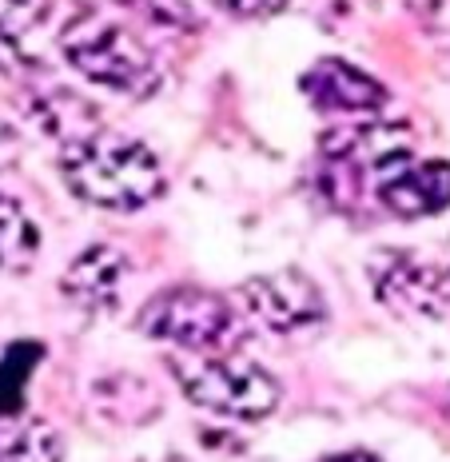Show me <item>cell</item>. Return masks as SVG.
Listing matches in <instances>:
<instances>
[{
  "instance_id": "obj_9",
  "label": "cell",
  "mask_w": 450,
  "mask_h": 462,
  "mask_svg": "<svg viewBox=\"0 0 450 462\" xmlns=\"http://www.w3.org/2000/svg\"><path fill=\"white\" fill-rule=\"evenodd\" d=\"M303 96L315 104L319 112H343V116H367L379 112L390 100L387 84L375 80L371 72H363L359 64L327 56V60L311 64L299 80Z\"/></svg>"
},
{
  "instance_id": "obj_15",
  "label": "cell",
  "mask_w": 450,
  "mask_h": 462,
  "mask_svg": "<svg viewBox=\"0 0 450 462\" xmlns=\"http://www.w3.org/2000/svg\"><path fill=\"white\" fill-rule=\"evenodd\" d=\"M224 13H232L239 16V21H267V16H275V13H283L291 0H216Z\"/></svg>"
},
{
  "instance_id": "obj_4",
  "label": "cell",
  "mask_w": 450,
  "mask_h": 462,
  "mask_svg": "<svg viewBox=\"0 0 450 462\" xmlns=\"http://www.w3.org/2000/svg\"><path fill=\"white\" fill-rule=\"evenodd\" d=\"M136 331L148 339L176 343L191 355H216L243 339L235 307L204 287H171L152 295L136 315Z\"/></svg>"
},
{
  "instance_id": "obj_14",
  "label": "cell",
  "mask_w": 450,
  "mask_h": 462,
  "mask_svg": "<svg viewBox=\"0 0 450 462\" xmlns=\"http://www.w3.org/2000/svg\"><path fill=\"white\" fill-rule=\"evenodd\" d=\"M52 0H0V36L13 44H21L48 21Z\"/></svg>"
},
{
  "instance_id": "obj_10",
  "label": "cell",
  "mask_w": 450,
  "mask_h": 462,
  "mask_svg": "<svg viewBox=\"0 0 450 462\" xmlns=\"http://www.w3.org/2000/svg\"><path fill=\"white\" fill-rule=\"evenodd\" d=\"M319 152L339 168H371L382 171L387 163L410 156V128L407 124H363V128L327 132Z\"/></svg>"
},
{
  "instance_id": "obj_18",
  "label": "cell",
  "mask_w": 450,
  "mask_h": 462,
  "mask_svg": "<svg viewBox=\"0 0 450 462\" xmlns=\"http://www.w3.org/2000/svg\"><path fill=\"white\" fill-rule=\"evenodd\" d=\"M327 462H382V458L367 455V450H347V455H331Z\"/></svg>"
},
{
  "instance_id": "obj_6",
  "label": "cell",
  "mask_w": 450,
  "mask_h": 462,
  "mask_svg": "<svg viewBox=\"0 0 450 462\" xmlns=\"http://www.w3.org/2000/svg\"><path fill=\"white\" fill-rule=\"evenodd\" d=\"M371 287L382 307L399 315H418V319H435L450 303V279L403 247L371 255Z\"/></svg>"
},
{
  "instance_id": "obj_2",
  "label": "cell",
  "mask_w": 450,
  "mask_h": 462,
  "mask_svg": "<svg viewBox=\"0 0 450 462\" xmlns=\"http://www.w3.org/2000/svg\"><path fill=\"white\" fill-rule=\"evenodd\" d=\"M60 52L84 80L100 84V88L116 96H128V100H148L160 88L152 52L124 24L96 13V8H80L64 21Z\"/></svg>"
},
{
  "instance_id": "obj_17",
  "label": "cell",
  "mask_w": 450,
  "mask_h": 462,
  "mask_svg": "<svg viewBox=\"0 0 450 462\" xmlns=\"http://www.w3.org/2000/svg\"><path fill=\"white\" fill-rule=\"evenodd\" d=\"M16 152H21V136H16V132L8 128L5 120H0V163L16 160Z\"/></svg>"
},
{
  "instance_id": "obj_5",
  "label": "cell",
  "mask_w": 450,
  "mask_h": 462,
  "mask_svg": "<svg viewBox=\"0 0 450 462\" xmlns=\"http://www.w3.org/2000/svg\"><path fill=\"white\" fill-rule=\"evenodd\" d=\"M239 303L247 307L255 323L267 331H303L327 319V300H323L319 283L299 272V267H283V272L255 275L239 287Z\"/></svg>"
},
{
  "instance_id": "obj_1",
  "label": "cell",
  "mask_w": 450,
  "mask_h": 462,
  "mask_svg": "<svg viewBox=\"0 0 450 462\" xmlns=\"http://www.w3.org/2000/svg\"><path fill=\"white\" fill-rule=\"evenodd\" d=\"M60 180L76 199L100 211H140L168 191L164 163L148 143L100 128L64 143Z\"/></svg>"
},
{
  "instance_id": "obj_3",
  "label": "cell",
  "mask_w": 450,
  "mask_h": 462,
  "mask_svg": "<svg viewBox=\"0 0 450 462\" xmlns=\"http://www.w3.org/2000/svg\"><path fill=\"white\" fill-rule=\"evenodd\" d=\"M168 371L191 407L212 411L219 419L260 422L280 407V383L243 355H171Z\"/></svg>"
},
{
  "instance_id": "obj_16",
  "label": "cell",
  "mask_w": 450,
  "mask_h": 462,
  "mask_svg": "<svg viewBox=\"0 0 450 462\" xmlns=\"http://www.w3.org/2000/svg\"><path fill=\"white\" fill-rule=\"evenodd\" d=\"M32 52L28 48H21V44H13V41H5L0 36V76H16V72H28L32 69Z\"/></svg>"
},
{
  "instance_id": "obj_19",
  "label": "cell",
  "mask_w": 450,
  "mask_h": 462,
  "mask_svg": "<svg viewBox=\"0 0 450 462\" xmlns=\"http://www.w3.org/2000/svg\"><path fill=\"white\" fill-rule=\"evenodd\" d=\"M443 275H446V279H450V267H446V272H443Z\"/></svg>"
},
{
  "instance_id": "obj_8",
  "label": "cell",
  "mask_w": 450,
  "mask_h": 462,
  "mask_svg": "<svg viewBox=\"0 0 450 462\" xmlns=\"http://www.w3.org/2000/svg\"><path fill=\"white\" fill-rule=\"evenodd\" d=\"M132 275V259L112 244H92L60 275L64 300H72L88 315H112L124 300V283Z\"/></svg>"
},
{
  "instance_id": "obj_11",
  "label": "cell",
  "mask_w": 450,
  "mask_h": 462,
  "mask_svg": "<svg viewBox=\"0 0 450 462\" xmlns=\"http://www.w3.org/2000/svg\"><path fill=\"white\" fill-rule=\"evenodd\" d=\"M0 462H64V439L48 419L0 415Z\"/></svg>"
},
{
  "instance_id": "obj_12",
  "label": "cell",
  "mask_w": 450,
  "mask_h": 462,
  "mask_svg": "<svg viewBox=\"0 0 450 462\" xmlns=\"http://www.w3.org/2000/svg\"><path fill=\"white\" fill-rule=\"evenodd\" d=\"M41 255V227L13 196H0V275H24Z\"/></svg>"
},
{
  "instance_id": "obj_20",
  "label": "cell",
  "mask_w": 450,
  "mask_h": 462,
  "mask_svg": "<svg viewBox=\"0 0 450 462\" xmlns=\"http://www.w3.org/2000/svg\"><path fill=\"white\" fill-rule=\"evenodd\" d=\"M171 462H179V458H171Z\"/></svg>"
},
{
  "instance_id": "obj_7",
  "label": "cell",
  "mask_w": 450,
  "mask_h": 462,
  "mask_svg": "<svg viewBox=\"0 0 450 462\" xmlns=\"http://www.w3.org/2000/svg\"><path fill=\"white\" fill-rule=\"evenodd\" d=\"M379 204L399 219H427L450 208L446 160H395L379 171Z\"/></svg>"
},
{
  "instance_id": "obj_13",
  "label": "cell",
  "mask_w": 450,
  "mask_h": 462,
  "mask_svg": "<svg viewBox=\"0 0 450 462\" xmlns=\"http://www.w3.org/2000/svg\"><path fill=\"white\" fill-rule=\"evenodd\" d=\"M41 355H44L41 343L8 346V355L0 359V415H21L28 374L41 367Z\"/></svg>"
}]
</instances>
